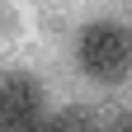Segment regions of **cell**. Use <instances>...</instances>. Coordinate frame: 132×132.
<instances>
[{
  "label": "cell",
  "mask_w": 132,
  "mask_h": 132,
  "mask_svg": "<svg viewBox=\"0 0 132 132\" xmlns=\"http://www.w3.org/2000/svg\"><path fill=\"white\" fill-rule=\"evenodd\" d=\"M76 57L85 66V76H94V80H123L132 71V28L113 24V19L90 24L76 43Z\"/></svg>",
  "instance_id": "cell-1"
},
{
  "label": "cell",
  "mask_w": 132,
  "mask_h": 132,
  "mask_svg": "<svg viewBox=\"0 0 132 132\" xmlns=\"http://www.w3.org/2000/svg\"><path fill=\"white\" fill-rule=\"evenodd\" d=\"M47 109H43V90L38 80L24 71L0 76V132H43Z\"/></svg>",
  "instance_id": "cell-2"
},
{
  "label": "cell",
  "mask_w": 132,
  "mask_h": 132,
  "mask_svg": "<svg viewBox=\"0 0 132 132\" xmlns=\"http://www.w3.org/2000/svg\"><path fill=\"white\" fill-rule=\"evenodd\" d=\"M43 132H104V123H99V113H94V109H85V104H71V109L47 113Z\"/></svg>",
  "instance_id": "cell-3"
},
{
  "label": "cell",
  "mask_w": 132,
  "mask_h": 132,
  "mask_svg": "<svg viewBox=\"0 0 132 132\" xmlns=\"http://www.w3.org/2000/svg\"><path fill=\"white\" fill-rule=\"evenodd\" d=\"M113 132H132V109L123 113V118H118V123H113Z\"/></svg>",
  "instance_id": "cell-4"
}]
</instances>
